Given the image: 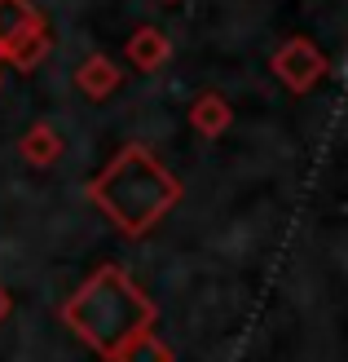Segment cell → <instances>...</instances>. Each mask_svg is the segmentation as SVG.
<instances>
[{"instance_id": "obj_1", "label": "cell", "mask_w": 348, "mask_h": 362, "mask_svg": "<svg viewBox=\"0 0 348 362\" xmlns=\"http://www.w3.org/2000/svg\"><path fill=\"white\" fill-rule=\"evenodd\" d=\"M88 199L119 234L141 239L186 199V186L150 146L128 141L111 164L88 181Z\"/></svg>"}, {"instance_id": "obj_2", "label": "cell", "mask_w": 348, "mask_h": 362, "mask_svg": "<svg viewBox=\"0 0 348 362\" xmlns=\"http://www.w3.org/2000/svg\"><path fill=\"white\" fill-rule=\"evenodd\" d=\"M62 322L71 327V336H76L80 345H88L102 358H111L128 336L155 327V305L128 269L102 265L66 296Z\"/></svg>"}, {"instance_id": "obj_3", "label": "cell", "mask_w": 348, "mask_h": 362, "mask_svg": "<svg viewBox=\"0 0 348 362\" xmlns=\"http://www.w3.org/2000/svg\"><path fill=\"white\" fill-rule=\"evenodd\" d=\"M53 35L44 13L31 0H0V58L18 71H31L49 58Z\"/></svg>"}, {"instance_id": "obj_4", "label": "cell", "mask_w": 348, "mask_h": 362, "mask_svg": "<svg viewBox=\"0 0 348 362\" xmlns=\"http://www.w3.org/2000/svg\"><path fill=\"white\" fill-rule=\"evenodd\" d=\"M269 66H273V76H278L291 93H313V88L326 80V71H331L326 53L308 40V35H291L282 49H273Z\"/></svg>"}, {"instance_id": "obj_5", "label": "cell", "mask_w": 348, "mask_h": 362, "mask_svg": "<svg viewBox=\"0 0 348 362\" xmlns=\"http://www.w3.org/2000/svg\"><path fill=\"white\" fill-rule=\"evenodd\" d=\"M119 84H124V71L106 58V53H88V58L76 66V88L88 102H106Z\"/></svg>"}, {"instance_id": "obj_6", "label": "cell", "mask_w": 348, "mask_h": 362, "mask_svg": "<svg viewBox=\"0 0 348 362\" xmlns=\"http://www.w3.org/2000/svg\"><path fill=\"white\" fill-rule=\"evenodd\" d=\"M124 58L133 62L137 71H159V66H168V58H172V40L163 35L159 27H141V31H133L128 35V45H124Z\"/></svg>"}, {"instance_id": "obj_7", "label": "cell", "mask_w": 348, "mask_h": 362, "mask_svg": "<svg viewBox=\"0 0 348 362\" xmlns=\"http://www.w3.org/2000/svg\"><path fill=\"white\" fill-rule=\"evenodd\" d=\"M18 155H23V164H31V168H53L62 159L58 129H53V124H31L23 133V141H18Z\"/></svg>"}, {"instance_id": "obj_8", "label": "cell", "mask_w": 348, "mask_h": 362, "mask_svg": "<svg viewBox=\"0 0 348 362\" xmlns=\"http://www.w3.org/2000/svg\"><path fill=\"white\" fill-rule=\"evenodd\" d=\"M234 124V106L221 98V93H198L194 106H190V129L198 137H221Z\"/></svg>"}, {"instance_id": "obj_9", "label": "cell", "mask_w": 348, "mask_h": 362, "mask_svg": "<svg viewBox=\"0 0 348 362\" xmlns=\"http://www.w3.org/2000/svg\"><path fill=\"white\" fill-rule=\"evenodd\" d=\"M106 362H176V354H172L168 340H159L150 327H145V332H137V336H128Z\"/></svg>"}, {"instance_id": "obj_10", "label": "cell", "mask_w": 348, "mask_h": 362, "mask_svg": "<svg viewBox=\"0 0 348 362\" xmlns=\"http://www.w3.org/2000/svg\"><path fill=\"white\" fill-rule=\"evenodd\" d=\"M9 314H13V296L5 292V287H0V322H5Z\"/></svg>"}, {"instance_id": "obj_11", "label": "cell", "mask_w": 348, "mask_h": 362, "mask_svg": "<svg viewBox=\"0 0 348 362\" xmlns=\"http://www.w3.org/2000/svg\"><path fill=\"white\" fill-rule=\"evenodd\" d=\"M159 5H181V0H159Z\"/></svg>"}, {"instance_id": "obj_12", "label": "cell", "mask_w": 348, "mask_h": 362, "mask_svg": "<svg viewBox=\"0 0 348 362\" xmlns=\"http://www.w3.org/2000/svg\"><path fill=\"white\" fill-rule=\"evenodd\" d=\"M0 84H5V76H0Z\"/></svg>"}]
</instances>
